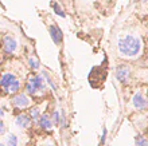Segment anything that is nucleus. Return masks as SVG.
Instances as JSON below:
<instances>
[{"label":"nucleus","instance_id":"6ab92c4d","mask_svg":"<svg viewBox=\"0 0 148 146\" xmlns=\"http://www.w3.org/2000/svg\"><path fill=\"white\" fill-rule=\"evenodd\" d=\"M0 133H1V134H4V133H5V126H4V122H3V121H1V127H0Z\"/></svg>","mask_w":148,"mask_h":146},{"label":"nucleus","instance_id":"aec40b11","mask_svg":"<svg viewBox=\"0 0 148 146\" xmlns=\"http://www.w3.org/2000/svg\"><path fill=\"white\" fill-rule=\"evenodd\" d=\"M46 146H54V145H46Z\"/></svg>","mask_w":148,"mask_h":146},{"label":"nucleus","instance_id":"0eeeda50","mask_svg":"<svg viewBox=\"0 0 148 146\" xmlns=\"http://www.w3.org/2000/svg\"><path fill=\"white\" fill-rule=\"evenodd\" d=\"M30 83L31 85L35 86V88L38 90V91H45V88H46V83H45V81H43V78L42 77H32L30 78Z\"/></svg>","mask_w":148,"mask_h":146},{"label":"nucleus","instance_id":"2eb2a0df","mask_svg":"<svg viewBox=\"0 0 148 146\" xmlns=\"http://www.w3.org/2000/svg\"><path fill=\"white\" fill-rule=\"evenodd\" d=\"M135 146H148V139L144 138V137H139V138L136 139Z\"/></svg>","mask_w":148,"mask_h":146},{"label":"nucleus","instance_id":"9b49d317","mask_svg":"<svg viewBox=\"0 0 148 146\" xmlns=\"http://www.w3.org/2000/svg\"><path fill=\"white\" fill-rule=\"evenodd\" d=\"M51 8H53V10L55 11V14H57V15H59L61 18H65V16H66V14H65V12L62 11V8L59 7V4H58V3L53 1V3H51Z\"/></svg>","mask_w":148,"mask_h":146},{"label":"nucleus","instance_id":"f8f14e48","mask_svg":"<svg viewBox=\"0 0 148 146\" xmlns=\"http://www.w3.org/2000/svg\"><path fill=\"white\" fill-rule=\"evenodd\" d=\"M20 88V82L19 81H15L14 83H12L10 87L7 88V92H11V94H14V92H18Z\"/></svg>","mask_w":148,"mask_h":146},{"label":"nucleus","instance_id":"7ed1b4c3","mask_svg":"<svg viewBox=\"0 0 148 146\" xmlns=\"http://www.w3.org/2000/svg\"><path fill=\"white\" fill-rule=\"evenodd\" d=\"M3 48L7 54H14L16 51V48H18V43H16V40L12 36L5 35L3 39Z\"/></svg>","mask_w":148,"mask_h":146},{"label":"nucleus","instance_id":"f03ea898","mask_svg":"<svg viewBox=\"0 0 148 146\" xmlns=\"http://www.w3.org/2000/svg\"><path fill=\"white\" fill-rule=\"evenodd\" d=\"M131 77V69L127 65H119L116 69V78L121 83H127Z\"/></svg>","mask_w":148,"mask_h":146},{"label":"nucleus","instance_id":"412c9836","mask_svg":"<svg viewBox=\"0 0 148 146\" xmlns=\"http://www.w3.org/2000/svg\"><path fill=\"white\" fill-rule=\"evenodd\" d=\"M1 146H5V145H4V143H1Z\"/></svg>","mask_w":148,"mask_h":146},{"label":"nucleus","instance_id":"39448f33","mask_svg":"<svg viewBox=\"0 0 148 146\" xmlns=\"http://www.w3.org/2000/svg\"><path fill=\"white\" fill-rule=\"evenodd\" d=\"M132 103L137 110H145L148 107V101L145 99L141 92H136L132 98Z\"/></svg>","mask_w":148,"mask_h":146},{"label":"nucleus","instance_id":"1a4fd4ad","mask_svg":"<svg viewBox=\"0 0 148 146\" xmlns=\"http://www.w3.org/2000/svg\"><path fill=\"white\" fill-rule=\"evenodd\" d=\"M15 81H18V79H16V77L14 75V74L5 73V74L3 75V78H1V86H3L4 88H8Z\"/></svg>","mask_w":148,"mask_h":146},{"label":"nucleus","instance_id":"f3484780","mask_svg":"<svg viewBox=\"0 0 148 146\" xmlns=\"http://www.w3.org/2000/svg\"><path fill=\"white\" fill-rule=\"evenodd\" d=\"M61 121H62V118L59 117V111H54V114H53V122H54L55 125H58Z\"/></svg>","mask_w":148,"mask_h":146},{"label":"nucleus","instance_id":"4468645a","mask_svg":"<svg viewBox=\"0 0 148 146\" xmlns=\"http://www.w3.org/2000/svg\"><path fill=\"white\" fill-rule=\"evenodd\" d=\"M30 115H31V118L34 119V121H36V119H40V113H39V109L34 107L30 110Z\"/></svg>","mask_w":148,"mask_h":146},{"label":"nucleus","instance_id":"dca6fc26","mask_svg":"<svg viewBox=\"0 0 148 146\" xmlns=\"http://www.w3.org/2000/svg\"><path fill=\"white\" fill-rule=\"evenodd\" d=\"M28 63H30V66H31L34 70L39 69V62L36 60L35 58H30V60H28Z\"/></svg>","mask_w":148,"mask_h":146},{"label":"nucleus","instance_id":"9d476101","mask_svg":"<svg viewBox=\"0 0 148 146\" xmlns=\"http://www.w3.org/2000/svg\"><path fill=\"white\" fill-rule=\"evenodd\" d=\"M39 125H40V127L45 129V130H50L51 127H53V121H51V118L47 115V114H43V115L40 117V119H39Z\"/></svg>","mask_w":148,"mask_h":146},{"label":"nucleus","instance_id":"ddd939ff","mask_svg":"<svg viewBox=\"0 0 148 146\" xmlns=\"http://www.w3.org/2000/svg\"><path fill=\"white\" fill-rule=\"evenodd\" d=\"M8 146H18V137L15 134H10L7 138Z\"/></svg>","mask_w":148,"mask_h":146},{"label":"nucleus","instance_id":"20e7f679","mask_svg":"<svg viewBox=\"0 0 148 146\" xmlns=\"http://www.w3.org/2000/svg\"><path fill=\"white\" fill-rule=\"evenodd\" d=\"M12 102H14V105H15L16 107L26 109V107H28V106H30V103H31V99H30V98H28L26 94H18V95L14 96Z\"/></svg>","mask_w":148,"mask_h":146},{"label":"nucleus","instance_id":"a211bd4d","mask_svg":"<svg viewBox=\"0 0 148 146\" xmlns=\"http://www.w3.org/2000/svg\"><path fill=\"white\" fill-rule=\"evenodd\" d=\"M106 133H108V131H106V129H104V130H102V137H101V145H102V143H105Z\"/></svg>","mask_w":148,"mask_h":146},{"label":"nucleus","instance_id":"423d86ee","mask_svg":"<svg viewBox=\"0 0 148 146\" xmlns=\"http://www.w3.org/2000/svg\"><path fill=\"white\" fill-rule=\"evenodd\" d=\"M50 35H51L53 42H54L57 46H59V44L62 43V39H63L62 31L59 30L57 26H51V27H50Z\"/></svg>","mask_w":148,"mask_h":146},{"label":"nucleus","instance_id":"6e6552de","mask_svg":"<svg viewBox=\"0 0 148 146\" xmlns=\"http://www.w3.org/2000/svg\"><path fill=\"white\" fill-rule=\"evenodd\" d=\"M15 122H16V125H18L19 127H22V129H26V127L30 126L31 119H30V117L26 115V114H19V115L16 117Z\"/></svg>","mask_w":148,"mask_h":146},{"label":"nucleus","instance_id":"f257e3e1","mask_svg":"<svg viewBox=\"0 0 148 146\" xmlns=\"http://www.w3.org/2000/svg\"><path fill=\"white\" fill-rule=\"evenodd\" d=\"M119 55L123 59H136L143 52V42L141 38L136 35H125L119 39L117 43Z\"/></svg>","mask_w":148,"mask_h":146}]
</instances>
